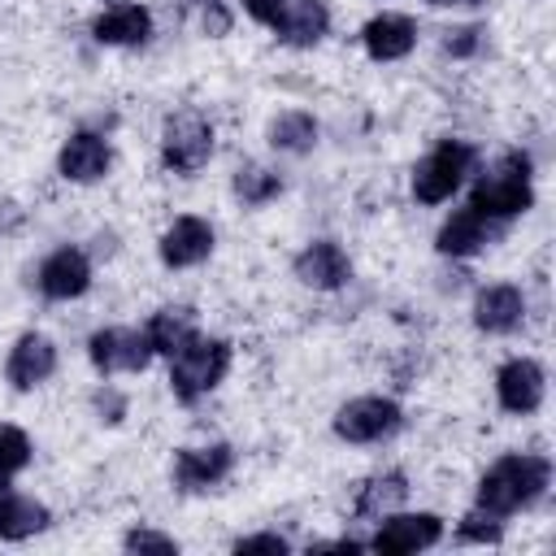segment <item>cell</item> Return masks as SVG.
Listing matches in <instances>:
<instances>
[{"label":"cell","mask_w":556,"mask_h":556,"mask_svg":"<svg viewBox=\"0 0 556 556\" xmlns=\"http://www.w3.org/2000/svg\"><path fill=\"white\" fill-rule=\"evenodd\" d=\"M547 460L543 456H504L486 469L482 486H478V508L491 517H508L517 508H526L530 500H539V491L547 486Z\"/></svg>","instance_id":"cell-1"},{"label":"cell","mask_w":556,"mask_h":556,"mask_svg":"<svg viewBox=\"0 0 556 556\" xmlns=\"http://www.w3.org/2000/svg\"><path fill=\"white\" fill-rule=\"evenodd\" d=\"M530 156L508 152L486 178H478L469 208H478L482 217H517L530 208Z\"/></svg>","instance_id":"cell-2"},{"label":"cell","mask_w":556,"mask_h":556,"mask_svg":"<svg viewBox=\"0 0 556 556\" xmlns=\"http://www.w3.org/2000/svg\"><path fill=\"white\" fill-rule=\"evenodd\" d=\"M230 369V348L222 339H200L191 334L178 352H174V365H169V382H174V395L178 400H200L204 391H213Z\"/></svg>","instance_id":"cell-3"},{"label":"cell","mask_w":556,"mask_h":556,"mask_svg":"<svg viewBox=\"0 0 556 556\" xmlns=\"http://www.w3.org/2000/svg\"><path fill=\"white\" fill-rule=\"evenodd\" d=\"M469 161H473V152H469L465 143H456V139L439 143L426 161H417V169H413V195H417L421 204H439V200H447V195L460 187Z\"/></svg>","instance_id":"cell-4"},{"label":"cell","mask_w":556,"mask_h":556,"mask_svg":"<svg viewBox=\"0 0 556 556\" xmlns=\"http://www.w3.org/2000/svg\"><path fill=\"white\" fill-rule=\"evenodd\" d=\"M213 152V126L200 113H178L165 122V165L178 174H195Z\"/></svg>","instance_id":"cell-5"},{"label":"cell","mask_w":556,"mask_h":556,"mask_svg":"<svg viewBox=\"0 0 556 556\" xmlns=\"http://www.w3.org/2000/svg\"><path fill=\"white\" fill-rule=\"evenodd\" d=\"M395 426H400V408L391 400H382V395H361V400L343 404L339 417H334V430L348 443H374V439L391 434Z\"/></svg>","instance_id":"cell-6"},{"label":"cell","mask_w":556,"mask_h":556,"mask_svg":"<svg viewBox=\"0 0 556 556\" xmlns=\"http://www.w3.org/2000/svg\"><path fill=\"white\" fill-rule=\"evenodd\" d=\"M443 534V521L434 513H400V517H387L382 530L374 534V552L382 556H404V552H421L430 543H439Z\"/></svg>","instance_id":"cell-7"},{"label":"cell","mask_w":556,"mask_h":556,"mask_svg":"<svg viewBox=\"0 0 556 556\" xmlns=\"http://www.w3.org/2000/svg\"><path fill=\"white\" fill-rule=\"evenodd\" d=\"M87 348H91L96 369H104V374H117V369H126V374H130V369H143L148 356H152L148 334H139V330H122V326L91 334Z\"/></svg>","instance_id":"cell-8"},{"label":"cell","mask_w":556,"mask_h":556,"mask_svg":"<svg viewBox=\"0 0 556 556\" xmlns=\"http://www.w3.org/2000/svg\"><path fill=\"white\" fill-rule=\"evenodd\" d=\"M87 282H91V265H87V256H83L78 248H61V252H52V256L39 265V287H43V295H52V300L83 295Z\"/></svg>","instance_id":"cell-9"},{"label":"cell","mask_w":556,"mask_h":556,"mask_svg":"<svg viewBox=\"0 0 556 556\" xmlns=\"http://www.w3.org/2000/svg\"><path fill=\"white\" fill-rule=\"evenodd\" d=\"M52 369H56V348H52L43 334H22V339L13 343V352H9V365H4V374H9V382H13L17 391H30V387L43 382Z\"/></svg>","instance_id":"cell-10"},{"label":"cell","mask_w":556,"mask_h":556,"mask_svg":"<svg viewBox=\"0 0 556 556\" xmlns=\"http://www.w3.org/2000/svg\"><path fill=\"white\" fill-rule=\"evenodd\" d=\"M208 248H213V230H208V222H200V217H178V222L161 235V261L174 265V269L204 261Z\"/></svg>","instance_id":"cell-11"},{"label":"cell","mask_w":556,"mask_h":556,"mask_svg":"<svg viewBox=\"0 0 556 556\" xmlns=\"http://www.w3.org/2000/svg\"><path fill=\"white\" fill-rule=\"evenodd\" d=\"M295 274H300V282H308V287L334 291V287H343V282L352 278V265H348V256H343V248H339V243L321 239V243H313V248H304V252H300Z\"/></svg>","instance_id":"cell-12"},{"label":"cell","mask_w":556,"mask_h":556,"mask_svg":"<svg viewBox=\"0 0 556 556\" xmlns=\"http://www.w3.org/2000/svg\"><path fill=\"white\" fill-rule=\"evenodd\" d=\"M500 387V404L508 413H534L543 404V369L534 361H508L495 378Z\"/></svg>","instance_id":"cell-13"},{"label":"cell","mask_w":556,"mask_h":556,"mask_svg":"<svg viewBox=\"0 0 556 556\" xmlns=\"http://www.w3.org/2000/svg\"><path fill=\"white\" fill-rule=\"evenodd\" d=\"M230 469V447L226 443H213V447H182L174 456V478L182 491H200V486H213L217 478H226Z\"/></svg>","instance_id":"cell-14"},{"label":"cell","mask_w":556,"mask_h":556,"mask_svg":"<svg viewBox=\"0 0 556 556\" xmlns=\"http://www.w3.org/2000/svg\"><path fill=\"white\" fill-rule=\"evenodd\" d=\"M526 317V300L517 287H486L473 304V321L486 330V334H508L517 330Z\"/></svg>","instance_id":"cell-15"},{"label":"cell","mask_w":556,"mask_h":556,"mask_svg":"<svg viewBox=\"0 0 556 556\" xmlns=\"http://www.w3.org/2000/svg\"><path fill=\"white\" fill-rule=\"evenodd\" d=\"M361 39H365V48H369L374 61H395V56H404L417 43V26L404 13H382V17H374L361 30Z\"/></svg>","instance_id":"cell-16"},{"label":"cell","mask_w":556,"mask_h":556,"mask_svg":"<svg viewBox=\"0 0 556 556\" xmlns=\"http://www.w3.org/2000/svg\"><path fill=\"white\" fill-rule=\"evenodd\" d=\"M274 26H278V39H282V43H291V48H313V43L326 35L330 13H326L321 0H300V4L282 9Z\"/></svg>","instance_id":"cell-17"},{"label":"cell","mask_w":556,"mask_h":556,"mask_svg":"<svg viewBox=\"0 0 556 556\" xmlns=\"http://www.w3.org/2000/svg\"><path fill=\"white\" fill-rule=\"evenodd\" d=\"M109 169V143L100 135H74L65 148H61V174L70 182H91Z\"/></svg>","instance_id":"cell-18"},{"label":"cell","mask_w":556,"mask_h":556,"mask_svg":"<svg viewBox=\"0 0 556 556\" xmlns=\"http://www.w3.org/2000/svg\"><path fill=\"white\" fill-rule=\"evenodd\" d=\"M96 39L100 43H143L152 30V17L143 4H113L109 13L96 17Z\"/></svg>","instance_id":"cell-19"},{"label":"cell","mask_w":556,"mask_h":556,"mask_svg":"<svg viewBox=\"0 0 556 556\" xmlns=\"http://www.w3.org/2000/svg\"><path fill=\"white\" fill-rule=\"evenodd\" d=\"M486 239H491V222H486L478 208H460V213H452L447 226L439 230V252H447V256H469V252H478Z\"/></svg>","instance_id":"cell-20"},{"label":"cell","mask_w":556,"mask_h":556,"mask_svg":"<svg viewBox=\"0 0 556 556\" xmlns=\"http://www.w3.org/2000/svg\"><path fill=\"white\" fill-rule=\"evenodd\" d=\"M43 526H48V508L26 495H13L0 478V539H26Z\"/></svg>","instance_id":"cell-21"},{"label":"cell","mask_w":556,"mask_h":556,"mask_svg":"<svg viewBox=\"0 0 556 556\" xmlns=\"http://www.w3.org/2000/svg\"><path fill=\"white\" fill-rule=\"evenodd\" d=\"M148 343H152V352H165V356H174L191 334H195V317H191V308H161L152 321H148Z\"/></svg>","instance_id":"cell-22"},{"label":"cell","mask_w":556,"mask_h":556,"mask_svg":"<svg viewBox=\"0 0 556 556\" xmlns=\"http://www.w3.org/2000/svg\"><path fill=\"white\" fill-rule=\"evenodd\" d=\"M269 143L282 148V152H308L317 143V122L308 113H282L269 126Z\"/></svg>","instance_id":"cell-23"},{"label":"cell","mask_w":556,"mask_h":556,"mask_svg":"<svg viewBox=\"0 0 556 556\" xmlns=\"http://www.w3.org/2000/svg\"><path fill=\"white\" fill-rule=\"evenodd\" d=\"M408 495V486H404V473H387V478H369L365 486H361V495H356V513L361 517H374V513H387L391 504H400Z\"/></svg>","instance_id":"cell-24"},{"label":"cell","mask_w":556,"mask_h":556,"mask_svg":"<svg viewBox=\"0 0 556 556\" xmlns=\"http://www.w3.org/2000/svg\"><path fill=\"white\" fill-rule=\"evenodd\" d=\"M235 191L243 195V204H265L269 195H278V174H269L261 165H243L235 174Z\"/></svg>","instance_id":"cell-25"},{"label":"cell","mask_w":556,"mask_h":556,"mask_svg":"<svg viewBox=\"0 0 556 556\" xmlns=\"http://www.w3.org/2000/svg\"><path fill=\"white\" fill-rule=\"evenodd\" d=\"M30 460V439L17 426H0V478L17 473Z\"/></svg>","instance_id":"cell-26"},{"label":"cell","mask_w":556,"mask_h":556,"mask_svg":"<svg viewBox=\"0 0 556 556\" xmlns=\"http://www.w3.org/2000/svg\"><path fill=\"white\" fill-rule=\"evenodd\" d=\"M460 539H469V543H500V521L491 517V513H469L465 517V526H460Z\"/></svg>","instance_id":"cell-27"},{"label":"cell","mask_w":556,"mask_h":556,"mask_svg":"<svg viewBox=\"0 0 556 556\" xmlns=\"http://www.w3.org/2000/svg\"><path fill=\"white\" fill-rule=\"evenodd\" d=\"M126 547H130V552H161V556H169V552H174V539H165V534H156V530H130V534H126Z\"/></svg>","instance_id":"cell-28"},{"label":"cell","mask_w":556,"mask_h":556,"mask_svg":"<svg viewBox=\"0 0 556 556\" xmlns=\"http://www.w3.org/2000/svg\"><path fill=\"white\" fill-rule=\"evenodd\" d=\"M235 552H239V556H243V552H274V556H282V552H287V539H278V534H252V539H239Z\"/></svg>","instance_id":"cell-29"},{"label":"cell","mask_w":556,"mask_h":556,"mask_svg":"<svg viewBox=\"0 0 556 556\" xmlns=\"http://www.w3.org/2000/svg\"><path fill=\"white\" fill-rule=\"evenodd\" d=\"M478 26H460V30H447V52L452 56H469L473 48H478Z\"/></svg>","instance_id":"cell-30"},{"label":"cell","mask_w":556,"mask_h":556,"mask_svg":"<svg viewBox=\"0 0 556 556\" xmlns=\"http://www.w3.org/2000/svg\"><path fill=\"white\" fill-rule=\"evenodd\" d=\"M243 9H248L256 22H269V26H274V22H278V13L287 9V0H243Z\"/></svg>","instance_id":"cell-31"},{"label":"cell","mask_w":556,"mask_h":556,"mask_svg":"<svg viewBox=\"0 0 556 556\" xmlns=\"http://www.w3.org/2000/svg\"><path fill=\"white\" fill-rule=\"evenodd\" d=\"M430 4H478V0H430Z\"/></svg>","instance_id":"cell-32"}]
</instances>
